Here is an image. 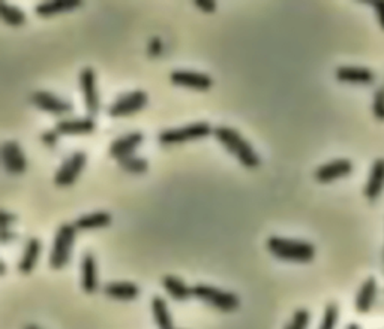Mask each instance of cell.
Listing matches in <instances>:
<instances>
[{
	"label": "cell",
	"instance_id": "cell-18",
	"mask_svg": "<svg viewBox=\"0 0 384 329\" xmlns=\"http://www.w3.org/2000/svg\"><path fill=\"white\" fill-rule=\"evenodd\" d=\"M41 252H42L41 241L38 238H30L18 262V271L21 274H30V272L35 269Z\"/></svg>",
	"mask_w": 384,
	"mask_h": 329
},
{
	"label": "cell",
	"instance_id": "cell-4",
	"mask_svg": "<svg viewBox=\"0 0 384 329\" xmlns=\"http://www.w3.org/2000/svg\"><path fill=\"white\" fill-rule=\"evenodd\" d=\"M192 290H194L196 298L219 311L231 313L241 307V300L233 292L222 290L209 285H201V283L192 288Z\"/></svg>",
	"mask_w": 384,
	"mask_h": 329
},
{
	"label": "cell",
	"instance_id": "cell-36",
	"mask_svg": "<svg viewBox=\"0 0 384 329\" xmlns=\"http://www.w3.org/2000/svg\"><path fill=\"white\" fill-rule=\"evenodd\" d=\"M5 272H6V268H5V262H0V274L5 276Z\"/></svg>",
	"mask_w": 384,
	"mask_h": 329
},
{
	"label": "cell",
	"instance_id": "cell-1",
	"mask_svg": "<svg viewBox=\"0 0 384 329\" xmlns=\"http://www.w3.org/2000/svg\"><path fill=\"white\" fill-rule=\"evenodd\" d=\"M213 135L224 145V149L234 154L245 168L255 169L260 166V157L254 147L239 132L227 126H218L213 129Z\"/></svg>",
	"mask_w": 384,
	"mask_h": 329
},
{
	"label": "cell",
	"instance_id": "cell-17",
	"mask_svg": "<svg viewBox=\"0 0 384 329\" xmlns=\"http://www.w3.org/2000/svg\"><path fill=\"white\" fill-rule=\"evenodd\" d=\"M384 189V159H377L371 168L368 183L365 186V196L369 201H376Z\"/></svg>",
	"mask_w": 384,
	"mask_h": 329
},
{
	"label": "cell",
	"instance_id": "cell-9",
	"mask_svg": "<svg viewBox=\"0 0 384 329\" xmlns=\"http://www.w3.org/2000/svg\"><path fill=\"white\" fill-rule=\"evenodd\" d=\"M32 104L44 112H49L56 117H63L72 112V104L50 92H35L30 96Z\"/></svg>",
	"mask_w": 384,
	"mask_h": 329
},
{
	"label": "cell",
	"instance_id": "cell-15",
	"mask_svg": "<svg viewBox=\"0 0 384 329\" xmlns=\"http://www.w3.org/2000/svg\"><path fill=\"white\" fill-rule=\"evenodd\" d=\"M82 289L84 293L92 295L99 288L98 280V264L92 253H84L82 257Z\"/></svg>",
	"mask_w": 384,
	"mask_h": 329
},
{
	"label": "cell",
	"instance_id": "cell-34",
	"mask_svg": "<svg viewBox=\"0 0 384 329\" xmlns=\"http://www.w3.org/2000/svg\"><path fill=\"white\" fill-rule=\"evenodd\" d=\"M149 55L152 58H156V55H160L162 53V42L160 38H152L149 42Z\"/></svg>",
	"mask_w": 384,
	"mask_h": 329
},
{
	"label": "cell",
	"instance_id": "cell-13",
	"mask_svg": "<svg viewBox=\"0 0 384 329\" xmlns=\"http://www.w3.org/2000/svg\"><path fill=\"white\" fill-rule=\"evenodd\" d=\"M352 171H353V163L350 162L348 159H336V161L319 166L314 177L319 183L326 184V183H332L333 180L352 174Z\"/></svg>",
	"mask_w": 384,
	"mask_h": 329
},
{
	"label": "cell",
	"instance_id": "cell-37",
	"mask_svg": "<svg viewBox=\"0 0 384 329\" xmlns=\"http://www.w3.org/2000/svg\"><path fill=\"white\" fill-rule=\"evenodd\" d=\"M347 329H360V328H359V325L352 323V325H348V328H347Z\"/></svg>",
	"mask_w": 384,
	"mask_h": 329
},
{
	"label": "cell",
	"instance_id": "cell-19",
	"mask_svg": "<svg viewBox=\"0 0 384 329\" xmlns=\"http://www.w3.org/2000/svg\"><path fill=\"white\" fill-rule=\"evenodd\" d=\"M78 6H82L80 0H51V2H42L35 8V13L41 18H51L62 13H68Z\"/></svg>",
	"mask_w": 384,
	"mask_h": 329
},
{
	"label": "cell",
	"instance_id": "cell-29",
	"mask_svg": "<svg viewBox=\"0 0 384 329\" xmlns=\"http://www.w3.org/2000/svg\"><path fill=\"white\" fill-rule=\"evenodd\" d=\"M374 117L380 121H384V87H380L374 93V104H372Z\"/></svg>",
	"mask_w": 384,
	"mask_h": 329
},
{
	"label": "cell",
	"instance_id": "cell-6",
	"mask_svg": "<svg viewBox=\"0 0 384 329\" xmlns=\"http://www.w3.org/2000/svg\"><path fill=\"white\" fill-rule=\"evenodd\" d=\"M149 102V95L143 92V90H134L127 95L119 96L108 108L110 117H128L132 114H137L141 109L146 108Z\"/></svg>",
	"mask_w": 384,
	"mask_h": 329
},
{
	"label": "cell",
	"instance_id": "cell-27",
	"mask_svg": "<svg viewBox=\"0 0 384 329\" xmlns=\"http://www.w3.org/2000/svg\"><path fill=\"white\" fill-rule=\"evenodd\" d=\"M338 317H340V309L336 304H329L324 310L323 321L319 329H335L338 323Z\"/></svg>",
	"mask_w": 384,
	"mask_h": 329
},
{
	"label": "cell",
	"instance_id": "cell-20",
	"mask_svg": "<svg viewBox=\"0 0 384 329\" xmlns=\"http://www.w3.org/2000/svg\"><path fill=\"white\" fill-rule=\"evenodd\" d=\"M336 79L341 83H359L369 84L374 81V74L366 67H352L341 66L336 69Z\"/></svg>",
	"mask_w": 384,
	"mask_h": 329
},
{
	"label": "cell",
	"instance_id": "cell-10",
	"mask_svg": "<svg viewBox=\"0 0 384 329\" xmlns=\"http://www.w3.org/2000/svg\"><path fill=\"white\" fill-rule=\"evenodd\" d=\"M2 162L6 173L21 175L27 171V159L17 141H5L2 145Z\"/></svg>",
	"mask_w": 384,
	"mask_h": 329
},
{
	"label": "cell",
	"instance_id": "cell-31",
	"mask_svg": "<svg viewBox=\"0 0 384 329\" xmlns=\"http://www.w3.org/2000/svg\"><path fill=\"white\" fill-rule=\"evenodd\" d=\"M41 140H42V142H44L45 145L50 147V149H53V147H54L56 144H58L59 133L56 132V130H47V132H44V133L41 135Z\"/></svg>",
	"mask_w": 384,
	"mask_h": 329
},
{
	"label": "cell",
	"instance_id": "cell-5",
	"mask_svg": "<svg viewBox=\"0 0 384 329\" xmlns=\"http://www.w3.org/2000/svg\"><path fill=\"white\" fill-rule=\"evenodd\" d=\"M212 133H213V129L209 123L197 121V123H191L188 124V126L180 128V129L164 130L160 133V136H158V140H160L162 145H172V144H184L192 140L206 138V136Z\"/></svg>",
	"mask_w": 384,
	"mask_h": 329
},
{
	"label": "cell",
	"instance_id": "cell-28",
	"mask_svg": "<svg viewBox=\"0 0 384 329\" xmlns=\"http://www.w3.org/2000/svg\"><path fill=\"white\" fill-rule=\"evenodd\" d=\"M309 321H311L309 311L305 309H299L293 314L291 322L284 329H308Z\"/></svg>",
	"mask_w": 384,
	"mask_h": 329
},
{
	"label": "cell",
	"instance_id": "cell-21",
	"mask_svg": "<svg viewBox=\"0 0 384 329\" xmlns=\"http://www.w3.org/2000/svg\"><path fill=\"white\" fill-rule=\"evenodd\" d=\"M162 286L165 292L179 302H185L191 297H194V290H192V288H189L182 278H179L176 276H165L162 278Z\"/></svg>",
	"mask_w": 384,
	"mask_h": 329
},
{
	"label": "cell",
	"instance_id": "cell-16",
	"mask_svg": "<svg viewBox=\"0 0 384 329\" xmlns=\"http://www.w3.org/2000/svg\"><path fill=\"white\" fill-rule=\"evenodd\" d=\"M104 293L108 298L116 301H134L139 298L140 289L131 281H115L104 286Z\"/></svg>",
	"mask_w": 384,
	"mask_h": 329
},
{
	"label": "cell",
	"instance_id": "cell-32",
	"mask_svg": "<svg viewBox=\"0 0 384 329\" xmlns=\"http://www.w3.org/2000/svg\"><path fill=\"white\" fill-rule=\"evenodd\" d=\"M360 4H368L372 5L377 13V20L380 22L381 29L384 30V0H377V2H360Z\"/></svg>",
	"mask_w": 384,
	"mask_h": 329
},
{
	"label": "cell",
	"instance_id": "cell-3",
	"mask_svg": "<svg viewBox=\"0 0 384 329\" xmlns=\"http://www.w3.org/2000/svg\"><path fill=\"white\" fill-rule=\"evenodd\" d=\"M77 231L78 229L72 223H63L59 226L58 232L54 235V243L49 259L50 267L53 269H62L70 264Z\"/></svg>",
	"mask_w": 384,
	"mask_h": 329
},
{
	"label": "cell",
	"instance_id": "cell-11",
	"mask_svg": "<svg viewBox=\"0 0 384 329\" xmlns=\"http://www.w3.org/2000/svg\"><path fill=\"white\" fill-rule=\"evenodd\" d=\"M170 81L174 86L198 90V92H207L213 86V79L207 74L194 71H173L170 75Z\"/></svg>",
	"mask_w": 384,
	"mask_h": 329
},
{
	"label": "cell",
	"instance_id": "cell-26",
	"mask_svg": "<svg viewBox=\"0 0 384 329\" xmlns=\"http://www.w3.org/2000/svg\"><path fill=\"white\" fill-rule=\"evenodd\" d=\"M119 166L128 174H146L149 171V162L139 156H129L119 161Z\"/></svg>",
	"mask_w": 384,
	"mask_h": 329
},
{
	"label": "cell",
	"instance_id": "cell-33",
	"mask_svg": "<svg viewBox=\"0 0 384 329\" xmlns=\"http://www.w3.org/2000/svg\"><path fill=\"white\" fill-rule=\"evenodd\" d=\"M14 222H15L14 214H11L5 210L0 213V228H2V231H9V224H13Z\"/></svg>",
	"mask_w": 384,
	"mask_h": 329
},
{
	"label": "cell",
	"instance_id": "cell-30",
	"mask_svg": "<svg viewBox=\"0 0 384 329\" xmlns=\"http://www.w3.org/2000/svg\"><path fill=\"white\" fill-rule=\"evenodd\" d=\"M196 6L203 11V13L206 14H213L215 11H217V2H213V0H196Z\"/></svg>",
	"mask_w": 384,
	"mask_h": 329
},
{
	"label": "cell",
	"instance_id": "cell-2",
	"mask_svg": "<svg viewBox=\"0 0 384 329\" xmlns=\"http://www.w3.org/2000/svg\"><path fill=\"white\" fill-rule=\"evenodd\" d=\"M267 250L281 260L307 264L315 257V247L308 241L288 240L282 236L267 238Z\"/></svg>",
	"mask_w": 384,
	"mask_h": 329
},
{
	"label": "cell",
	"instance_id": "cell-24",
	"mask_svg": "<svg viewBox=\"0 0 384 329\" xmlns=\"http://www.w3.org/2000/svg\"><path fill=\"white\" fill-rule=\"evenodd\" d=\"M152 313L156 326L160 329H173V317L167 301L162 297L152 298Z\"/></svg>",
	"mask_w": 384,
	"mask_h": 329
},
{
	"label": "cell",
	"instance_id": "cell-23",
	"mask_svg": "<svg viewBox=\"0 0 384 329\" xmlns=\"http://www.w3.org/2000/svg\"><path fill=\"white\" fill-rule=\"evenodd\" d=\"M377 295V281L374 278H368L362 288H360L357 297H356V310L359 313H368L374 304Z\"/></svg>",
	"mask_w": 384,
	"mask_h": 329
},
{
	"label": "cell",
	"instance_id": "cell-8",
	"mask_svg": "<svg viewBox=\"0 0 384 329\" xmlns=\"http://www.w3.org/2000/svg\"><path fill=\"white\" fill-rule=\"evenodd\" d=\"M80 90H82L86 109L90 114V117L98 116V112L101 109V99H99L98 86H96V74L92 67H84V69H82Z\"/></svg>",
	"mask_w": 384,
	"mask_h": 329
},
{
	"label": "cell",
	"instance_id": "cell-12",
	"mask_svg": "<svg viewBox=\"0 0 384 329\" xmlns=\"http://www.w3.org/2000/svg\"><path fill=\"white\" fill-rule=\"evenodd\" d=\"M144 141V135L141 132H132L128 133L122 138H117L111 142L110 145V156L116 161H122V159H127L129 156H134V153L139 150V147Z\"/></svg>",
	"mask_w": 384,
	"mask_h": 329
},
{
	"label": "cell",
	"instance_id": "cell-35",
	"mask_svg": "<svg viewBox=\"0 0 384 329\" xmlns=\"http://www.w3.org/2000/svg\"><path fill=\"white\" fill-rule=\"evenodd\" d=\"M15 238V234L13 231H2V243L8 244L9 241H13Z\"/></svg>",
	"mask_w": 384,
	"mask_h": 329
},
{
	"label": "cell",
	"instance_id": "cell-7",
	"mask_svg": "<svg viewBox=\"0 0 384 329\" xmlns=\"http://www.w3.org/2000/svg\"><path fill=\"white\" fill-rule=\"evenodd\" d=\"M87 165V154L83 152L72 153L66 161L59 166L54 174V184L58 187L72 186L77 178L84 171Z\"/></svg>",
	"mask_w": 384,
	"mask_h": 329
},
{
	"label": "cell",
	"instance_id": "cell-22",
	"mask_svg": "<svg viewBox=\"0 0 384 329\" xmlns=\"http://www.w3.org/2000/svg\"><path fill=\"white\" fill-rule=\"evenodd\" d=\"M111 214L105 211H96L87 215H82L75 220V228L78 231H94V229H101L105 228L111 223Z\"/></svg>",
	"mask_w": 384,
	"mask_h": 329
},
{
	"label": "cell",
	"instance_id": "cell-25",
	"mask_svg": "<svg viewBox=\"0 0 384 329\" xmlns=\"http://www.w3.org/2000/svg\"><path fill=\"white\" fill-rule=\"evenodd\" d=\"M0 15L11 27H21L26 22V14L20 8L8 5L6 2L0 4Z\"/></svg>",
	"mask_w": 384,
	"mask_h": 329
},
{
	"label": "cell",
	"instance_id": "cell-14",
	"mask_svg": "<svg viewBox=\"0 0 384 329\" xmlns=\"http://www.w3.org/2000/svg\"><path fill=\"white\" fill-rule=\"evenodd\" d=\"M95 129H96V123L92 117L63 119L59 123H56V128H54L56 132L65 136L90 135Z\"/></svg>",
	"mask_w": 384,
	"mask_h": 329
}]
</instances>
